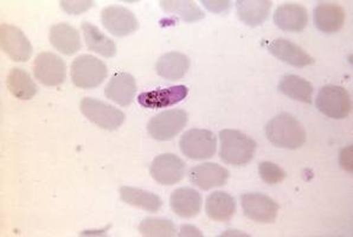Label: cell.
<instances>
[{"mask_svg": "<svg viewBox=\"0 0 353 237\" xmlns=\"http://www.w3.org/2000/svg\"><path fill=\"white\" fill-rule=\"evenodd\" d=\"M219 157L228 165H247L256 151V141L237 130L219 132Z\"/></svg>", "mask_w": 353, "mask_h": 237, "instance_id": "1", "label": "cell"}, {"mask_svg": "<svg viewBox=\"0 0 353 237\" xmlns=\"http://www.w3.org/2000/svg\"><path fill=\"white\" fill-rule=\"evenodd\" d=\"M265 136L272 144L288 150L300 148L306 141L305 128L290 113H281L272 118L265 126Z\"/></svg>", "mask_w": 353, "mask_h": 237, "instance_id": "2", "label": "cell"}, {"mask_svg": "<svg viewBox=\"0 0 353 237\" xmlns=\"http://www.w3.org/2000/svg\"><path fill=\"white\" fill-rule=\"evenodd\" d=\"M107 75V65L95 56L81 55L72 62V81L79 88H97L102 85Z\"/></svg>", "mask_w": 353, "mask_h": 237, "instance_id": "3", "label": "cell"}, {"mask_svg": "<svg viewBox=\"0 0 353 237\" xmlns=\"http://www.w3.org/2000/svg\"><path fill=\"white\" fill-rule=\"evenodd\" d=\"M179 147L191 161H205L214 157L217 150V138L212 132L192 128L181 136Z\"/></svg>", "mask_w": 353, "mask_h": 237, "instance_id": "4", "label": "cell"}, {"mask_svg": "<svg viewBox=\"0 0 353 237\" xmlns=\"http://www.w3.org/2000/svg\"><path fill=\"white\" fill-rule=\"evenodd\" d=\"M80 108L82 114L88 118L89 121L108 131L118 130L126 118V115L122 110L97 99H82Z\"/></svg>", "mask_w": 353, "mask_h": 237, "instance_id": "5", "label": "cell"}, {"mask_svg": "<svg viewBox=\"0 0 353 237\" xmlns=\"http://www.w3.org/2000/svg\"><path fill=\"white\" fill-rule=\"evenodd\" d=\"M316 108L331 118H345L352 110L350 94L341 85H325L316 96Z\"/></svg>", "mask_w": 353, "mask_h": 237, "instance_id": "6", "label": "cell"}, {"mask_svg": "<svg viewBox=\"0 0 353 237\" xmlns=\"http://www.w3.org/2000/svg\"><path fill=\"white\" fill-rule=\"evenodd\" d=\"M188 120L189 116L184 110H164L150 120L148 134L158 141L172 140L185 127Z\"/></svg>", "mask_w": 353, "mask_h": 237, "instance_id": "7", "label": "cell"}, {"mask_svg": "<svg viewBox=\"0 0 353 237\" xmlns=\"http://www.w3.org/2000/svg\"><path fill=\"white\" fill-rule=\"evenodd\" d=\"M36 80L47 87L62 85L67 77V65L63 59L54 52H41L34 62Z\"/></svg>", "mask_w": 353, "mask_h": 237, "instance_id": "8", "label": "cell"}, {"mask_svg": "<svg viewBox=\"0 0 353 237\" xmlns=\"http://www.w3.org/2000/svg\"><path fill=\"white\" fill-rule=\"evenodd\" d=\"M241 205L249 220L270 225L278 217L280 205L263 194H244L241 196Z\"/></svg>", "mask_w": 353, "mask_h": 237, "instance_id": "9", "label": "cell"}, {"mask_svg": "<svg viewBox=\"0 0 353 237\" xmlns=\"http://www.w3.org/2000/svg\"><path fill=\"white\" fill-rule=\"evenodd\" d=\"M150 174L161 185H174L185 177L186 164L176 154L164 153L153 159Z\"/></svg>", "mask_w": 353, "mask_h": 237, "instance_id": "10", "label": "cell"}, {"mask_svg": "<svg viewBox=\"0 0 353 237\" xmlns=\"http://www.w3.org/2000/svg\"><path fill=\"white\" fill-rule=\"evenodd\" d=\"M101 21L107 31L117 37H125L134 34L139 29V21L130 10L112 5L102 10Z\"/></svg>", "mask_w": 353, "mask_h": 237, "instance_id": "11", "label": "cell"}, {"mask_svg": "<svg viewBox=\"0 0 353 237\" xmlns=\"http://www.w3.org/2000/svg\"><path fill=\"white\" fill-rule=\"evenodd\" d=\"M1 49L14 62H26L32 56V45L26 34L11 24L0 26Z\"/></svg>", "mask_w": 353, "mask_h": 237, "instance_id": "12", "label": "cell"}, {"mask_svg": "<svg viewBox=\"0 0 353 237\" xmlns=\"http://www.w3.org/2000/svg\"><path fill=\"white\" fill-rule=\"evenodd\" d=\"M229 177L230 172L224 166L214 163H204L194 166L189 172L190 182L203 191L223 187Z\"/></svg>", "mask_w": 353, "mask_h": 237, "instance_id": "13", "label": "cell"}, {"mask_svg": "<svg viewBox=\"0 0 353 237\" xmlns=\"http://www.w3.org/2000/svg\"><path fill=\"white\" fill-rule=\"evenodd\" d=\"M274 23L287 32H301L308 24V12L303 5L287 3L274 13Z\"/></svg>", "mask_w": 353, "mask_h": 237, "instance_id": "14", "label": "cell"}, {"mask_svg": "<svg viewBox=\"0 0 353 237\" xmlns=\"http://www.w3.org/2000/svg\"><path fill=\"white\" fill-rule=\"evenodd\" d=\"M189 89L185 85H173L170 88L157 89L152 92L141 93L138 98L140 105L148 110H159L173 106L183 101L188 96Z\"/></svg>", "mask_w": 353, "mask_h": 237, "instance_id": "15", "label": "cell"}, {"mask_svg": "<svg viewBox=\"0 0 353 237\" xmlns=\"http://www.w3.org/2000/svg\"><path fill=\"white\" fill-rule=\"evenodd\" d=\"M137 89V81L130 74L117 72L105 87V95L119 106L128 107L134 100Z\"/></svg>", "mask_w": 353, "mask_h": 237, "instance_id": "16", "label": "cell"}, {"mask_svg": "<svg viewBox=\"0 0 353 237\" xmlns=\"http://www.w3.org/2000/svg\"><path fill=\"white\" fill-rule=\"evenodd\" d=\"M346 13L336 3H319L313 11V21L316 29L324 34H336L343 28Z\"/></svg>", "mask_w": 353, "mask_h": 237, "instance_id": "17", "label": "cell"}, {"mask_svg": "<svg viewBox=\"0 0 353 237\" xmlns=\"http://www.w3.org/2000/svg\"><path fill=\"white\" fill-rule=\"evenodd\" d=\"M268 50L276 59L296 68H303L314 63V59L308 52L288 39H275L268 44Z\"/></svg>", "mask_w": 353, "mask_h": 237, "instance_id": "18", "label": "cell"}, {"mask_svg": "<svg viewBox=\"0 0 353 237\" xmlns=\"http://www.w3.org/2000/svg\"><path fill=\"white\" fill-rule=\"evenodd\" d=\"M202 196L192 187H179L173 191L170 198L172 212L183 218L197 216L202 210Z\"/></svg>", "mask_w": 353, "mask_h": 237, "instance_id": "19", "label": "cell"}, {"mask_svg": "<svg viewBox=\"0 0 353 237\" xmlns=\"http://www.w3.org/2000/svg\"><path fill=\"white\" fill-rule=\"evenodd\" d=\"M49 39L51 45L63 55H74L82 47L80 32L68 23H59L51 26Z\"/></svg>", "mask_w": 353, "mask_h": 237, "instance_id": "20", "label": "cell"}, {"mask_svg": "<svg viewBox=\"0 0 353 237\" xmlns=\"http://www.w3.org/2000/svg\"><path fill=\"white\" fill-rule=\"evenodd\" d=\"M190 59L188 56L172 51L160 56L156 63L157 74L165 80H181L185 76L190 68Z\"/></svg>", "mask_w": 353, "mask_h": 237, "instance_id": "21", "label": "cell"}, {"mask_svg": "<svg viewBox=\"0 0 353 237\" xmlns=\"http://www.w3.org/2000/svg\"><path fill=\"white\" fill-rule=\"evenodd\" d=\"M205 212L214 222H229L236 214L235 198L223 191H214L206 198Z\"/></svg>", "mask_w": 353, "mask_h": 237, "instance_id": "22", "label": "cell"}, {"mask_svg": "<svg viewBox=\"0 0 353 237\" xmlns=\"http://www.w3.org/2000/svg\"><path fill=\"white\" fill-rule=\"evenodd\" d=\"M273 3L270 0H239L236 1V9L241 21L245 25H262L270 17Z\"/></svg>", "mask_w": 353, "mask_h": 237, "instance_id": "23", "label": "cell"}, {"mask_svg": "<svg viewBox=\"0 0 353 237\" xmlns=\"http://www.w3.org/2000/svg\"><path fill=\"white\" fill-rule=\"evenodd\" d=\"M119 191L122 202L143 209L145 212H158L163 207V200L153 192L132 187H122Z\"/></svg>", "mask_w": 353, "mask_h": 237, "instance_id": "24", "label": "cell"}, {"mask_svg": "<svg viewBox=\"0 0 353 237\" xmlns=\"http://www.w3.org/2000/svg\"><path fill=\"white\" fill-rule=\"evenodd\" d=\"M82 31L89 50L94 51L105 59H110L117 55V45L113 39L102 34L99 28L93 25L92 23H82Z\"/></svg>", "mask_w": 353, "mask_h": 237, "instance_id": "25", "label": "cell"}, {"mask_svg": "<svg viewBox=\"0 0 353 237\" xmlns=\"http://www.w3.org/2000/svg\"><path fill=\"white\" fill-rule=\"evenodd\" d=\"M279 90L285 94L287 98L293 99L295 101L312 103L314 88L310 81L294 74H287L280 81Z\"/></svg>", "mask_w": 353, "mask_h": 237, "instance_id": "26", "label": "cell"}, {"mask_svg": "<svg viewBox=\"0 0 353 237\" xmlns=\"http://www.w3.org/2000/svg\"><path fill=\"white\" fill-rule=\"evenodd\" d=\"M6 85L14 98L28 101L37 94V85L29 74L21 68L11 69L6 79Z\"/></svg>", "mask_w": 353, "mask_h": 237, "instance_id": "27", "label": "cell"}, {"mask_svg": "<svg viewBox=\"0 0 353 237\" xmlns=\"http://www.w3.org/2000/svg\"><path fill=\"white\" fill-rule=\"evenodd\" d=\"M160 5L165 12L172 13L174 16L181 17V21L186 23H196L205 18V13L203 12L194 1L163 0L160 1Z\"/></svg>", "mask_w": 353, "mask_h": 237, "instance_id": "28", "label": "cell"}, {"mask_svg": "<svg viewBox=\"0 0 353 237\" xmlns=\"http://www.w3.org/2000/svg\"><path fill=\"white\" fill-rule=\"evenodd\" d=\"M139 231L143 236L173 237L176 235V225L172 220L148 217L140 223Z\"/></svg>", "mask_w": 353, "mask_h": 237, "instance_id": "29", "label": "cell"}, {"mask_svg": "<svg viewBox=\"0 0 353 237\" xmlns=\"http://www.w3.org/2000/svg\"><path fill=\"white\" fill-rule=\"evenodd\" d=\"M259 174L260 177L265 184L268 185H275L285 181L286 172L280 167V166L270 163V161H262L259 165Z\"/></svg>", "mask_w": 353, "mask_h": 237, "instance_id": "30", "label": "cell"}, {"mask_svg": "<svg viewBox=\"0 0 353 237\" xmlns=\"http://www.w3.org/2000/svg\"><path fill=\"white\" fill-rule=\"evenodd\" d=\"M61 8L63 10L64 12H67L68 14H81L82 12L88 11L89 9H92L95 3L90 1V0H74V1H69V0H64L61 1Z\"/></svg>", "mask_w": 353, "mask_h": 237, "instance_id": "31", "label": "cell"}, {"mask_svg": "<svg viewBox=\"0 0 353 237\" xmlns=\"http://www.w3.org/2000/svg\"><path fill=\"white\" fill-rule=\"evenodd\" d=\"M352 152V146H349V147H344L341 150V153H339V164L347 172H352L353 171Z\"/></svg>", "mask_w": 353, "mask_h": 237, "instance_id": "32", "label": "cell"}, {"mask_svg": "<svg viewBox=\"0 0 353 237\" xmlns=\"http://www.w3.org/2000/svg\"><path fill=\"white\" fill-rule=\"evenodd\" d=\"M202 4L205 6L206 9L214 13H225L232 8L230 1H208V0H202Z\"/></svg>", "mask_w": 353, "mask_h": 237, "instance_id": "33", "label": "cell"}, {"mask_svg": "<svg viewBox=\"0 0 353 237\" xmlns=\"http://www.w3.org/2000/svg\"><path fill=\"white\" fill-rule=\"evenodd\" d=\"M179 236H199L202 237L203 234L201 233L199 229L196 228L194 225H181V234Z\"/></svg>", "mask_w": 353, "mask_h": 237, "instance_id": "34", "label": "cell"}]
</instances>
